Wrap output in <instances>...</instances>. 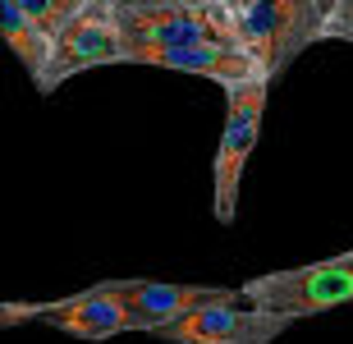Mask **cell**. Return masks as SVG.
I'll return each mask as SVG.
<instances>
[{
	"instance_id": "obj_1",
	"label": "cell",
	"mask_w": 353,
	"mask_h": 344,
	"mask_svg": "<svg viewBox=\"0 0 353 344\" xmlns=\"http://www.w3.org/2000/svg\"><path fill=\"white\" fill-rule=\"evenodd\" d=\"M266 92H271V79H257L225 92L230 106H225L221 143H216V161H211V212H216L221 225L239 221V188H243L248 156L257 152V138H262Z\"/></svg>"
},
{
	"instance_id": "obj_2",
	"label": "cell",
	"mask_w": 353,
	"mask_h": 344,
	"mask_svg": "<svg viewBox=\"0 0 353 344\" xmlns=\"http://www.w3.org/2000/svg\"><path fill=\"white\" fill-rule=\"evenodd\" d=\"M243 299L271 312H289V317H321L330 307L353 303V248L335 252L326 262L289 266V271H266L257 280L239 285Z\"/></svg>"
},
{
	"instance_id": "obj_3",
	"label": "cell",
	"mask_w": 353,
	"mask_h": 344,
	"mask_svg": "<svg viewBox=\"0 0 353 344\" xmlns=\"http://www.w3.org/2000/svg\"><path fill=\"white\" fill-rule=\"evenodd\" d=\"M23 321H41V326H55V331L79 335V340H115V335H129V331L152 335L147 317H138L110 290V280L88 285V290L55 299V303H5L0 307V326H23Z\"/></svg>"
},
{
	"instance_id": "obj_4",
	"label": "cell",
	"mask_w": 353,
	"mask_h": 344,
	"mask_svg": "<svg viewBox=\"0 0 353 344\" xmlns=\"http://www.w3.org/2000/svg\"><path fill=\"white\" fill-rule=\"evenodd\" d=\"M243 46L262 60L266 79H280L307 46L326 41V10L316 0H257L239 19Z\"/></svg>"
},
{
	"instance_id": "obj_5",
	"label": "cell",
	"mask_w": 353,
	"mask_h": 344,
	"mask_svg": "<svg viewBox=\"0 0 353 344\" xmlns=\"http://www.w3.org/2000/svg\"><path fill=\"white\" fill-rule=\"evenodd\" d=\"M299 317L289 312H271L257 303H207L183 312L179 321H165L152 331V340L165 344H271L289 331Z\"/></svg>"
},
{
	"instance_id": "obj_6",
	"label": "cell",
	"mask_w": 353,
	"mask_h": 344,
	"mask_svg": "<svg viewBox=\"0 0 353 344\" xmlns=\"http://www.w3.org/2000/svg\"><path fill=\"white\" fill-rule=\"evenodd\" d=\"M124 46H188V41H243L239 19L221 0L165 5V10H115Z\"/></svg>"
},
{
	"instance_id": "obj_7",
	"label": "cell",
	"mask_w": 353,
	"mask_h": 344,
	"mask_svg": "<svg viewBox=\"0 0 353 344\" xmlns=\"http://www.w3.org/2000/svg\"><path fill=\"white\" fill-rule=\"evenodd\" d=\"M101 65H124V28H119L115 10H105L101 0H92L88 10L55 37L51 69H46L37 92L51 97L74 74H88V69H101Z\"/></svg>"
},
{
	"instance_id": "obj_8",
	"label": "cell",
	"mask_w": 353,
	"mask_h": 344,
	"mask_svg": "<svg viewBox=\"0 0 353 344\" xmlns=\"http://www.w3.org/2000/svg\"><path fill=\"white\" fill-rule=\"evenodd\" d=\"M124 65H152V69H179L197 79L243 88V83L266 79L262 60L243 46V41H188V46H124Z\"/></svg>"
},
{
	"instance_id": "obj_9",
	"label": "cell",
	"mask_w": 353,
	"mask_h": 344,
	"mask_svg": "<svg viewBox=\"0 0 353 344\" xmlns=\"http://www.w3.org/2000/svg\"><path fill=\"white\" fill-rule=\"evenodd\" d=\"M110 290H115L138 317H147L152 331L165 326V321H179L183 312H193V307L243 303V290H230V285H183V280H110Z\"/></svg>"
},
{
	"instance_id": "obj_10",
	"label": "cell",
	"mask_w": 353,
	"mask_h": 344,
	"mask_svg": "<svg viewBox=\"0 0 353 344\" xmlns=\"http://www.w3.org/2000/svg\"><path fill=\"white\" fill-rule=\"evenodd\" d=\"M0 32H5V46H10L19 60H23L28 79L41 88L46 69H51V51H55V37H46L32 19H28L14 0H0Z\"/></svg>"
},
{
	"instance_id": "obj_11",
	"label": "cell",
	"mask_w": 353,
	"mask_h": 344,
	"mask_svg": "<svg viewBox=\"0 0 353 344\" xmlns=\"http://www.w3.org/2000/svg\"><path fill=\"white\" fill-rule=\"evenodd\" d=\"M14 5H19V10H23L28 19L46 32V37H60V32H65V28L88 10L92 0H14Z\"/></svg>"
},
{
	"instance_id": "obj_12",
	"label": "cell",
	"mask_w": 353,
	"mask_h": 344,
	"mask_svg": "<svg viewBox=\"0 0 353 344\" xmlns=\"http://www.w3.org/2000/svg\"><path fill=\"white\" fill-rule=\"evenodd\" d=\"M326 41H353V0H340L326 14Z\"/></svg>"
},
{
	"instance_id": "obj_13",
	"label": "cell",
	"mask_w": 353,
	"mask_h": 344,
	"mask_svg": "<svg viewBox=\"0 0 353 344\" xmlns=\"http://www.w3.org/2000/svg\"><path fill=\"white\" fill-rule=\"evenodd\" d=\"M105 10H165V5H207V0H101Z\"/></svg>"
},
{
	"instance_id": "obj_14",
	"label": "cell",
	"mask_w": 353,
	"mask_h": 344,
	"mask_svg": "<svg viewBox=\"0 0 353 344\" xmlns=\"http://www.w3.org/2000/svg\"><path fill=\"white\" fill-rule=\"evenodd\" d=\"M221 5H225L230 14H234V19H243V14H248L252 5H257V0H221Z\"/></svg>"
},
{
	"instance_id": "obj_15",
	"label": "cell",
	"mask_w": 353,
	"mask_h": 344,
	"mask_svg": "<svg viewBox=\"0 0 353 344\" xmlns=\"http://www.w3.org/2000/svg\"><path fill=\"white\" fill-rule=\"evenodd\" d=\"M316 5H321V10L330 14V10H335V5H340V0H316Z\"/></svg>"
}]
</instances>
